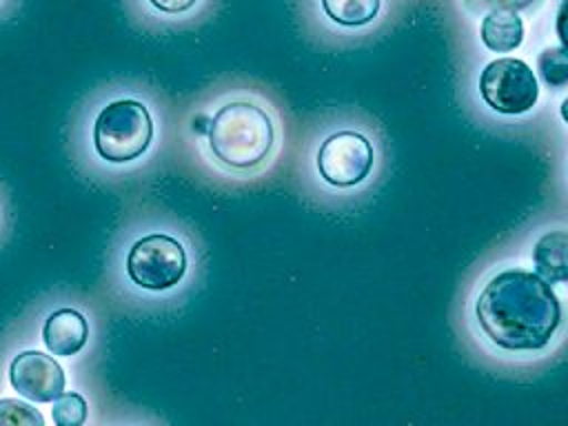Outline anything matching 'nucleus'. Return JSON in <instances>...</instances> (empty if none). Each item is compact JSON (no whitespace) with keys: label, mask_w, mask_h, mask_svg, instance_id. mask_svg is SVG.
I'll list each match as a JSON object with an SVG mask.
<instances>
[{"label":"nucleus","mask_w":568,"mask_h":426,"mask_svg":"<svg viewBox=\"0 0 568 426\" xmlns=\"http://www.w3.org/2000/svg\"><path fill=\"white\" fill-rule=\"evenodd\" d=\"M555 29H557V38L561 42V49L568 51V0H561V4L557 9Z\"/></svg>","instance_id":"dca6fc26"},{"label":"nucleus","mask_w":568,"mask_h":426,"mask_svg":"<svg viewBox=\"0 0 568 426\" xmlns=\"http://www.w3.org/2000/svg\"><path fill=\"white\" fill-rule=\"evenodd\" d=\"M153 140V120L144 102L122 98L100 109L93 122V146L106 162L122 164L140 158Z\"/></svg>","instance_id":"7ed1b4c3"},{"label":"nucleus","mask_w":568,"mask_h":426,"mask_svg":"<svg viewBox=\"0 0 568 426\" xmlns=\"http://www.w3.org/2000/svg\"><path fill=\"white\" fill-rule=\"evenodd\" d=\"M532 262L546 282H568V231L544 233L532 248Z\"/></svg>","instance_id":"1a4fd4ad"},{"label":"nucleus","mask_w":568,"mask_h":426,"mask_svg":"<svg viewBox=\"0 0 568 426\" xmlns=\"http://www.w3.org/2000/svg\"><path fill=\"white\" fill-rule=\"evenodd\" d=\"M0 426H44L42 413L16 397L0 399Z\"/></svg>","instance_id":"ddd939ff"},{"label":"nucleus","mask_w":568,"mask_h":426,"mask_svg":"<svg viewBox=\"0 0 568 426\" xmlns=\"http://www.w3.org/2000/svg\"><path fill=\"white\" fill-rule=\"evenodd\" d=\"M470 9H508V11H521L528 9L535 0H464Z\"/></svg>","instance_id":"2eb2a0df"},{"label":"nucleus","mask_w":568,"mask_h":426,"mask_svg":"<svg viewBox=\"0 0 568 426\" xmlns=\"http://www.w3.org/2000/svg\"><path fill=\"white\" fill-rule=\"evenodd\" d=\"M559 113H561V118H564V122L568 124V98L561 102V106H559Z\"/></svg>","instance_id":"a211bd4d"},{"label":"nucleus","mask_w":568,"mask_h":426,"mask_svg":"<svg viewBox=\"0 0 568 426\" xmlns=\"http://www.w3.org/2000/svg\"><path fill=\"white\" fill-rule=\"evenodd\" d=\"M158 11L164 13H182L186 9H191L197 0H149Z\"/></svg>","instance_id":"f3484780"},{"label":"nucleus","mask_w":568,"mask_h":426,"mask_svg":"<svg viewBox=\"0 0 568 426\" xmlns=\"http://www.w3.org/2000/svg\"><path fill=\"white\" fill-rule=\"evenodd\" d=\"M209 149L231 169H253L273 149L275 129L268 113L246 100H235L217 109L209 120Z\"/></svg>","instance_id":"f03ea898"},{"label":"nucleus","mask_w":568,"mask_h":426,"mask_svg":"<svg viewBox=\"0 0 568 426\" xmlns=\"http://www.w3.org/2000/svg\"><path fill=\"white\" fill-rule=\"evenodd\" d=\"M51 417L55 426H84L87 422V402L80 393H62L53 399Z\"/></svg>","instance_id":"4468645a"},{"label":"nucleus","mask_w":568,"mask_h":426,"mask_svg":"<svg viewBox=\"0 0 568 426\" xmlns=\"http://www.w3.org/2000/svg\"><path fill=\"white\" fill-rule=\"evenodd\" d=\"M9 382L18 395L47 404L64 393L62 366L42 351H22L9 364Z\"/></svg>","instance_id":"0eeeda50"},{"label":"nucleus","mask_w":568,"mask_h":426,"mask_svg":"<svg viewBox=\"0 0 568 426\" xmlns=\"http://www.w3.org/2000/svg\"><path fill=\"white\" fill-rule=\"evenodd\" d=\"M89 337L87 317L75 308H58L42 324V342L53 355H75Z\"/></svg>","instance_id":"6e6552de"},{"label":"nucleus","mask_w":568,"mask_h":426,"mask_svg":"<svg viewBox=\"0 0 568 426\" xmlns=\"http://www.w3.org/2000/svg\"><path fill=\"white\" fill-rule=\"evenodd\" d=\"M373 144L357 131L331 133L317 149V171L324 182L337 189L364 182L373 169Z\"/></svg>","instance_id":"423d86ee"},{"label":"nucleus","mask_w":568,"mask_h":426,"mask_svg":"<svg viewBox=\"0 0 568 426\" xmlns=\"http://www.w3.org/2000/svg\"><path fill=\"white\" fill-rule=\"evenodd\" d=\"M322 9L342 27H364L377 16L379 0H322Z\"/></svg>","instance_id":"9b49d317"},{"label":"nucleus","mask_w":568,"mask_h":426,"mask_svg":"<svg viewBox=\"0 0 568 426\" xmlns=\"http://www.w3.org/2000/svg\"><path fill=\"white\" fill-rule=\"evenodd\" d=\"M481 42L497 53L513 51L524 40V22L517 11L493 9L481 20Z\"/></svg>","instance_id":"9d476101"},{"label":"nucleus","mask_w":568,"mask_h":426,"mask_svg":"<svg viewBox=\"0 0 568 426\" xmlns=\"http://www.w3.org/2000/svg\"><path fill=\"white\" fill-rule=\"evenodd\" d=\"M537 67L541 73V80L548 87H564L568 84V51L561 47H548L539 53Z\"/></svg>","instance_id":"f8f14e48"},{"label":"nucleus","mask_w":568,"mask_h":426,"mask_svg":"<svg viewBox=\"0 0 568 426\" xmlns=\"http://www.w3.org/2000/svg\"><path fill=\"white\" fill-rule=\"evenodd\" d=\"M186 273L184 246L166 233L140 237L126 255L129 280L146 291L173 288Z\"/></svg>","instance_id":"20e7f679"},{"label":"nucleus","mask_w":568,"mask_h":426,"mask_svg":"<svg viewBox=\"0 0 568 426\" xmlns=\"http://www.w3.org/2000/svg\"><path fill=\"white\" fill-rule=\"evenodd\" d=\"M475 320L481 333L504 351H541L561 326V304L541 275L508 268L481 288Z\"/></svg>","instance_id":"f257e3e1"},{"label":"nucleus","mask_w":568,"mask_h":426,"mask_svg":"<svg viewBox=\"0 0 568 426\" xmlns=\"http://www.w3.org/2000/svg\"><path fill=\"white\" fill-rule=\"evenodd\" d=\"M479 93L493 111L517 115L535 106L539 84L524 60L499 58L484 67L479 75Z\"/></svg>","instance_id":"39448f33"}]
</instances>
